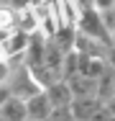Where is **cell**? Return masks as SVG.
<instances>
[{
	"label": "cell",
	"mask_w": 115,
	"mask_h": 121,
	"mask_svg": "<svg viewBox=\"0 0 115 121\" xmlns=\"http://www.w3.org/2000/svg\"><path fill=\"white\" fill-rule=\"evenodd\" d=\"M77 34L87 36V39L102 44V47H113L110 34H107V28L100 18V10H95V8H84V10L77 13Z\"/></svg>",
	"instance_id": "cell-1"
},
{
	"label": "cell",
	"mask_w": 115,
	"mask_h": 121,
	"mask_svg": "<svg viewBox=\"0 0 115 121\" xmlns=\"http://www.w3.org/2000/svg\"><path fill=\"white\" fill-rule=\"evenodd\" d=\"M8 93L13 98H21V100H26V98L36 95L38 90H41V85L33 80V75H31V70L26 67V65H15V67H10V75H8Z\"/></svg>",
	"instance_id": "cell-2"
},
{
	"label": "cell",
	"mask_w": 115,
	"mask_h": 121,
	"mask_svg": "<svg viewBox=\"0 0 115 121\" xmlns=\"http://www.w3.org/2000/svg\"><path fill=\"white\" fill-rule=\"evenodd\" d=\"M110 70L107 59L102 54H82L79 52V67H77V75H84V77H92L97 80L100 75H105Z\"/></svg>",
	"instance_id": "cell-3"
},
{
	"label": "cell",
	"mask_w": 115,
	"mask_h": 121,
	"mask_svg": "<svg viewBox=\"0 0 115 121\" xmlns=\"http://www.w3.org/2000/svg\"><path fill=\"white\" fill-rule=\"evenodd\" d=\"M28 44V34L21 31L18 26L10 28V34L0 41V57H13V54H23V49Z\"/></svg>",
	"instance_id": "cell-4"
},
{
	"label": "cell",
	"mask_w": 115,
	"mask_h": 121,
	"mask_svg": "<svg viewBox=\"0 0 115 121\" xmlns=\"http://www.w3.org/2000/svg\"><path fill=\"white\" fill-rule=\"evenodd\" d=\"M72 90V98H95V90H97V80L92 77H84V75H72L64 80Z\"/></svg>",
	"instance_id": "cell-5"
},
{
	"label": "cell",
	"mask_w": 115,
	"mask_h": 121,
	"mask_svg": "<svg viewBox=\"0 0 115 121\" xmlns=\"http://www.w3.org/2000/svg\"><path fill=\"white\" fill-rule=\"evenodd\" d=\"M49 111H51V106H49V100H46L44 90H38L36 95L26 98V119L31 121H44L49 116Z\"/></svg>",
	"instance_id": "cell-6"
},
{
	"label": "cell",
	"mask_w": 115,
	"mask_h": 121,
	"mask_svg": "<svg viewBox=\"0 0 115 121\" xmlns=\"http://www.w3.org/2000/svg\"><path fill=\"white\" fill-rule=\"evenodd\" d=\"M44 95H46V100H49L51 108H56V106H69V103H72V90H69V85L64 80L51 82V85L44 90Z\"/></svg>",
	"instance_id": "cell-7"
},
{
	"label": "cell",
	"mask_w": 115,
	"mask_h": 121,
	"mask_svg": "<svg viewBox=\"0 0 115 121\" xmlns=\"http://www.w3.org/2000/svg\"><path fill=\"white\" fill-rule=\"evenodd\" d=\"M102 103L97 100V98H72V103H69V111H72V116L74 121H87L100 108Z\"/></svg>",
	"instance_id": "cell-8"
},
{
	"label": "cell",
	"mask_w": 115,
	"mask_h": 121,
	"mask_svg": "<svg viewBox=\"0 0 115 121\" xmlns=\"http://www.w3.org/2000/svg\"><path fill=\"white\" fill-rule=\"evenodd\" d=\"M0 113L8 121H26V100L8 95V100L0 106Z\"/></svg>",
	"instance_id": "cell-9"
},
{
	"label": "cell",
	"mask_w": 115,
	"mask_h": 121,
	"mask_svg": "<svg viewBox=\"0 0 115 121\" xmlns=\"http://www.w3.org/2000/svg\"><path fill=\"white\" fill-rule=\"evenodd\" d=\"M61 59H64V52L59 47H54L49 39H46V49H44V65L51 70L54 75H59L61 77Z\"/></svg>",
	"instance_id": "cell-10"
},
{
	"label": "cell",
	"mask_w": 115,
	"mask_h": 121,
	"mask_svg": "<svg viewBox=\"0 0 115 121\" xmlns=\"http://www.w3.org/2000/svg\"><path fill=\"white\" fill-rule=\"evenodd\" d=\"M77 67H79V52H77V49L64 52V59H61V80L77 75Z\"/></svg>",
	"instance_id": "cell-11"
},
{
	"label": "cell",
	"mask_w": 115,
	"mask_h": 121,
	"mask_svg": "<svg viewBox=\"0 0 115 121\" xmlns=\"http://www.w3.org/2000/svg\"><path fill=\"white\" fill-rule=\"evenodd\" d=\"M44 121H74V116H72L69 106H56V108L49 111V116H46Z\"/></svg>",
	"instance_id": "cell-12"
},
{
	"label": "cell",
	"mask_w": 115,
	"mask_h": 121,
	"mask_svg": "<svg viewBox=\"0 0 115 121\" xmlns=\"http://www.w3.org/2000/svg\"><path fill=\"white\" fill-rule=\"evenodd\" d=\"M100 18H102V23H105V28H107V34H113L115 31V8L100 10Z\"/></svg>",
	"instance_id": "cell-13"
},
{
	"label": "cell",
	"mask_w": 115,
	"mask_h": 121,
	"mask_svg": "<svg viewBox=\"0 0 115 121\" xmlns=\"http://www.w3.org/2000/svg\"><path fill=\"white\" fill-rule=\"evenodd\" d=\"M38 0H8V8H13L15 13L18 10H26V8H33Z\"/></svg>",
	"instance_id": "cell-14"
},
{
	"label": "cell",
	"mask_w": 115,
	"mask_h": 121,
	"mask_svg": "<svg viewBox=\"0 0 115 121\" xmlns=\"http://www.w3.org/2000/svg\"><path fill=\"white\" fill-rule=\"evenodd\" d=\"M8 75H10V65H8L5 57H0V85L8 82Z\"/></svg>",
	"instance_id": "cell-15"
},
{
	"label": "cell",
	"mask_w": 115,
	"mask_h": 121,
	"mask_svg": "<svg viewBox=\"0 0 115 121\" xmlns=\"http://www.w3.org/2000/svg\"><path fill=\"white\" fill-rule=\"evenodd\" d=\"M115 8V0H95V10H110Z\"/></svg>",
	"instance_id": "cell-16"
},
{
	"label": "cell",
	"mask_w": 115,
	"mask_h": 121,
	"mask_svg": "<svg viewBox=\"0 0 115 121\" xmlns=\"http://www.w3.org/2000/svg\"><path fill=\"white\" fill-rule=\"evenodd\" d=\"M105 59H107V65H110V67L115 70V44H113L110 49H107V54H105Z\"/></svg>",
	"instance_id": "cell-17"
},
{
	"label": "cell",
	"mask_w": 115,
	"mask_h": 121,
	"mask_svg": "<svg viewBox=\"0 0 115 121\" xmlns=\"http://www.w3.org/2000/svg\"><path fill=\"white\" fill-rule=\"evenodd\" d=\"M102 106H105V108H107V111H110V113H113V116H115V93H113V95H110V98H107V100H105Z\"/></svg>",
	"instance_id": "cell-18"
},
{
	"label": "cell",
	"mask_w": 115,
	"mask_h": 121,
	"mask_svg": "<svg viewBox=\"0 0 115 121\" xmlns=\"http://www.w3.org/2000/svg\"><path fill=\"white\" fill-rule=\"evenodd\" d=\"M74 3H77L79 10H84V8H95V0H74Z\"/></svg>",
	"instance_id": "cell-19"
},
{
	"label": "cell",
	"mask_w": 115,
	"mask_h": 121,
	"mask_svg": "<svg viewBox=\"0 0 115 121\" xmlns=\"http://www.w3.org/2000/svg\"><path fill=\"white\" fill-rule=\"evenodd\" d=\"M8 95H10V93H8V85H0V106L8 100Z\"/></svg>",
	"instance_id": "cell-20"
},
{
	"label": "cell",
	"mask_w": 115,
	"mask_h": 121,
	"mask_svg": "<svg viewBox=\"0 0 115 121\" xmlns=\"http://www.w3.org/2000/svg\"><path fill=\"white\" fill-rule=\"evenodd\" d=\"M110 41H113V44H115V31H113V34H110Z\"/></svg>",
	"instance_id": "cell-21"
},
{
	"label": "cell",
	"mask_w": 115,
	"mask_h": 121,
	"mask_svg": "<svg viewBox=\"0 0 115 121\" xmlns=\"http://www.w3.org/2000/svg\"><path fill=\"white\" fill-rule=\"evenodd\" d=\"M113 90H115V70H113Z\"/></svg>",
	"instance_id": "cell-22"
},
{
	"label": "cell",
	"mask_w": 115,
	"mask_h": 121,
	"mask_svg": "<svg viewBox=\"0 0 115 121\" xmlns=\"http://www.w3.org/2000/svg\"><path fill=\"white\" fill-rule=\"evenodd\" d=\"M0 5H8V0H0Z\"/></svg>",
	"instance_id": "cell-23"
},
{
	"label": "cell",
	"mask_w": 115,
	"mask_h": 121,
	"mask_svg": "<svg viewBox=\"0 0 115 121\" xmlns=\"http://www.w3.org/2000/svg\"><path fill=\"white\" fill-rule=\"evenodd\" d=\"M0 121H8V119H5V116H3V113H0Z\"/></svg>",
	"instance_id": "cell-24"
},
{
	"label": "cell",
	"mask_w": 115,
	"mask_h": 121,
	"mask_svg": "<svg viewBox=\"0 0 115 121\" xmlns=\"http://www.w3.org/2000/svg\"><path fill=\"white\" fill-rule=\"evenodd\" d=\"M26 121H31V119H26Z\"/></svg>",
	"instance_id": "cell-25"
},
{
	"label": "cell",
	"mask_w": 115,
	"mask_h": 121,
	"mask_svg": "<svg viewBox=\"0 0 115 121\" xmlns=\"http://www.w3.org/2000/svg\"><path fill=\"white\" fill-rule=\"evenodd\" d=\"M38 3H41V0H38Z\"/></svg>",
	"instance_id": "cell-26"
}]
</instances>
